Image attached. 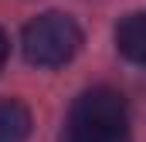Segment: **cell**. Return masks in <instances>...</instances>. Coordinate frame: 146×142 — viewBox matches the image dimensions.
<instances>
[{
  "label": "cell",
  "instance_id": "6da1fadb",
  "mask_svg": "<svg viewBox=\"0 0 146 142\" xmlns=\"http://www.w3.org/2000/svg\"><path fill=\"white\" fill-rule=\"evenodd\" d=\"M61 142H133L126 98L109 85L82 91L68 108Z\"/></svg>",
  "mask_w": 146,
  "mask_h": 142
},
{
  "label": "cell",
  "instance_id": "7a4b0ae2",
  "mask_svg": "<svg viewBox=\"0 0 146 142\" xmlns=\"http://www.w3.org/2000/svg\"><path fill=\"white\" fill-rule=\"evenodd\" d=\"M21 47H24V58L37 68H61L82 47V27L68 14L48 10L24 27Z\"/></svg>",
  "mask_w": 146,
  "mask_h": 142
},
{
  "label": "cell",
  "instance_id": "3957f363",
  "mask_svg": "<svg viewBox=\"0 0 146 142\" xmlns=\"http://www.w3.org/2000/svg\"><path fill=\"white\" fill-rule=\"evenodd\" d=\"M115 47L126 61L146 68V10H136L119 20L115 27Z\"/></svg>",
  "mask_w": 146,
  "mask_h": 142
},
{
  "label": "cell",
  "instance_id": "277c9868",
  "mask_svg": "<svg viewBox=\"0 0 146 142\" xmlns=\"http://www.w3.org/2000/svg\"><path fill=\"white\" fill-rule=\"evenodd\" d=\"M31 112L17 98H0V142H27Z\"/></svg>",
  "mask_w": 146,
  "mask_h": 142
},
{
  "label": "cell",
  "instance_id": "5b68a950",
  "mask_svg": "<svg viewBox=\"0 0 146 142\" xmlns=\"http://www.w3.org/2000/svg\"><path fill=\"white\" fill-rule=\"evenodd\" d=\"M7 51H10V44H7V34L0 31V68H3V61H7Z\"/></svg>",
  "mask_w": 146,
  "mask_h": 142
}]
</instances>
